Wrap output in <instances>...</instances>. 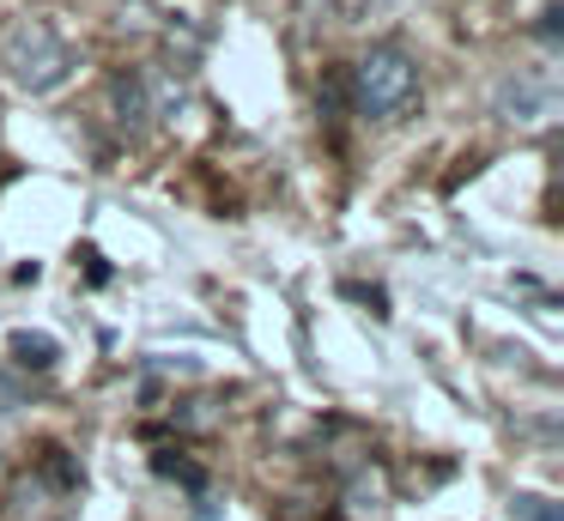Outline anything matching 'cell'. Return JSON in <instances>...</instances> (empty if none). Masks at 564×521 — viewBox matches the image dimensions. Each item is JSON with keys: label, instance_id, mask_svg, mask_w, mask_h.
<instances>
[{"label": "cell", "instance_id": "cell-7", "mask_svg": "<svg viewBox=\"0 0 564 521\" xmlns=\"http://www.w3.org/2000/svg\"><path fill=\"white\" fill-rule=\"evenodd\" d=\"M540 36H546V43H558V7L540 12Z\"/></svg>", "mask_w": 564, "mask_h": 521}, {"label": "cell", "instance_id": "cell-6", "mask_svg": "<svg viewBox=\"0 0 564 521\" xmlns=\"http://www.w3.org/2000/svg\"><path fill=\"white\" fill-rule=\"evenodd\" d=\"M516 509H522L528 521H558V509H546L540 497H516Z\"/></svg>", "mask_w": 564, "mask_h": 521}, {"label": "cell", "instance_id": "cell-3", "mask_svg": "<svg viewBox=\"0 0 564 521\" xmlns=\"http://www.w3.org/2000/svg\"><path fill=\"white\" fill-rule=\"evenodd\" d=\"M491 109H498L503 121H516V128H540V121L558 116V79H552L546 67H516L498 79Z\"/></svg>", "mask_w": 564, "mask_h": 521}, {"label": "cell", "instance_id": "cell-1", "mask_svg": "<svg viewBox=\"0 0 564 521\" xmlns=\"http://www.w3.org/2000/svg\"><path fill=\"white\" fill-rule=\"evenodd\" d=\"M0 67H7V79H13L19 91L50 97L74 79V48L55 36L50 19H19L13 31L0 36Z\"/></svg>", "mask_w": 564, "mask_h": 521}, {"label": "cell", "instance_id": "cell-4", "mask_svg": "<svg viewBox=\"0 0 564 521\" xmlns=\"http://www.w3.org/2000/svg\"><path fill=\"white\" fill-rule=\"evenodd\" d=\"M147 116H152L147 73H116V79H110V121L122 133H140V128H147Z\"/></svg>", "mask_w": 564, "mask_h": 521}, {"label": "cell", "instance_id": "cell-2", "mask_svg": "<svg viewBox=\"0 0 564 521\" xmlns=\"http://www.w3.org/2000/svg\"><path fill=\"white\" fill-rule=\"evenodd\" d=\"M419 104V67L401 43H377L352 61V109L365 121H401Z\"/></svg>", "mask_w": 564, "mask_h": 521}, {"label": "cell", "instance_id": "cell-5", "mask_svg": "<svg viewBox=\"0 0 564 521\" xmlns=\"http://www.w3.org/2000/svg\"><path fill=\"white\" fill-rule=\"evenodd\" d=\"M13 358L25 363V370H50V363L62 358V346H55L50 334H19L13 339Z\"/></svg>", "mask_w": 564, "mask_h": 521}]
</instances>
